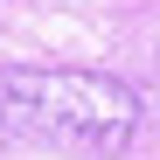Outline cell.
I'll use <instances>...</instances> for the list:
<instances>
[{"label":"cell","mask_w":160,"mask_h":160,"mask_svg":"<svg viewBox=\"0 0 160 160\" xmlns=\"http://www.w3.org/2000/svg\"><path fill=\"white\" fill-rule=\"evenodd\" d=\"M132 132H139V98L104 70H0V139L118 160Z\"/></svg>","instance_id":"6da1fadb"}]
</instances>
